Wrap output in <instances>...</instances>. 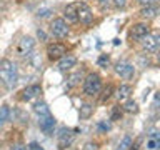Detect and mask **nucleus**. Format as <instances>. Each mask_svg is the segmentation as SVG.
Segmentation results:
<instances>
[{
	"instance_id": "f257e3e1",
	"label": "nucleus",
	"mask_w": 160,
	"mask_h": 150,
	"mask_svg": "<svg viewBox=\"0 0 160 150\" xmlns=\"http://www.w3.org/2000/svg\"><path fill=\"white\" fill-rule=\"evenodd\" d=\"M0 82H2L7 88H13L18 82L17 65L8 58L0 60Z\"/></svg>"
},
{
	"instance_id": "f03ea898",
	"label": "nucleus",
	"mask_w": 160,
	"mask_h": 150,
	"mask_svg": "<svg viewBox=\"0 0 160 150\" xmlns=\"http://www.w3.org/2000/svg\"><path fill=\"white\" fill-rule=\"evenodd\" d=\"M102 90V78L98 73H88L83 82V93L88 97H95Z\"/></svg>"
},
{
	"instance_id": "7ed1b4c3",
	"label": "nucleus",
	"mask_w": 160,
	"mask_h": 150,
	"mask_svg": "<svg viewBox=\"0 0 160 150\" xmlns=\"http://www.w3.org/2000/svg\"><path fill=\"white\" fill-rule=\"evenodd\" d=\"M50 32H52L55 37L63 38V37L68 35V25L63 18H53L52 25H50Z\"/></svg>"
},
{
	"instance_id": "20e7f679",
	"label": "nucleus",
	"mask_w": 160,
	"mask_h": 150,
	"mask_svg": "<svg viewBox=\"0 0 160 150\" xmlns=\"http://www.w3.org/2000/svg\"><path fill=\"white\" fill-rule=\"evenodd\" d=\"M77 20H80V23H85V25H88V23H92V20H93V13H92V10H90V7L87 3H77Z\"/></svg>"
},
{
	"instance_id": "39448f33",
	"label": "nucleus",
	"mask_w": 160,
	"mask_h": 150,
	"mask_svg": "<svg viewBox=\"0 0 160 150\" xmlns=\"http://www.w3.org/2000/svg\"><path fill=\"white\" fill-rule=\"evenodd\" d=\"M33 47H35V40L32 37H23L20 40L18 47H17V52L22 55V57H28V55L33 52Z\"/></svg>"
},
{
	"instance_id": "423d86ee",
	"label": "nucleus",
	"mask_w": 160,
	"mask_h": 150,
	"mask_svg": "<svg viewBox=\"0 0 160 150\" xmlns=\"http://www.w3.org/2000/svg\"><path fill=\"white\" fill-rule=\"evenodd\" d=\"M55 123H57V122H55V118H53L52 113L43 115V117H38V127L42 128L47 135H52V133H53Z\"/></svg>"
},
{
	"instance_id": "0eeeda50",
	"label": "nucleus",
	"mask_w": 160,
	"mask_h": 150,
	"mask_svg": "<svg viewBox=\"0 0 160 150\" xmlns=\"http://www.w3.org/2000/svg\"><path fill=\"white\" fill-rule=\"evenodd\" d=\"M65 53H67V48L62 43H50L47 47V55L50 60H60Z\"/></svg>"
},
{
	"instance_id": "6e6552de",
	"label": "nucleus",
	"mask_w": 160,
	"mask_h": 150,
	"mask_svg": "<svg viewBox=\"0 0 160 150\" xmlns=\"http://www.w3.org/2000/svg\"><path fill=\"white\" fill-rule=\"evenodd\" d=\"M115 72L123 78H132L133 73H135V68H133V65L128 63V62H118L115 65Z\"/></svg>"
},
{
	"instance_id": "1a4fd4ad",
	"label": "nucleus",
	"mask_w": 160,
	"mask_h": 150,
	"mask_svg": "<svg viewBox=\"0 0 160 150\" xmlns=\"http://www.w3.org/2000/svg\"><path fill=\"white\" fill-rule=\"evenodd\" d=\"M142 45L147 52H157V47H158V35L157 33H147L145 37L142 38Z\"/></svg>"
},
{
	"instance_id": "9d476101",
	"label": "nucleus",
	"mask_w": 160,
	"mask_h": 150,
	"mask_svg": "<svg viewBox=\"0 0 160 150\" xmlns=\"http://www.w3.org/2000/svg\"><path fill=\"white\" fill-rule=\"evenodd\" d=\"M40 93H42V87H40V85H30V87L22 90L20 98H22L23 102H28V100H32L33 97H37V95H40Z\"/></svg>"
},
{
	"instance_id": "9b49d317",
	"label": "nucleus",
	"mask_w": 160,
	"mask_h": 150,
	"mask_svg": "<svg viewBox=\"0 0 160 150\" xmlns=\"http://www.w3.org/2000/svg\"><path fill=\"white\" fill-rule=\"evenodd\" d=\"M72 142H73V133L68 132V130H65V128L60 130V133H58V148L63 150L65 147H68Z\"/></svg>"
},
{
	"instance_id": "f8f14e48",
	"label": "nucleus",
	"mask_w": 160,
	"mask_h": 150,
	"mask_svg": "<svg viewBox=\"0 0 160 150\" xmlns=\"http://www.w3.org/2000/svg\"><path fill=\"white\" fill-rule=\"evenodd\" d=\"M75 65H77V58H75L73 55H63L58 62V68L62 70V72H67V70L73 68Z\"/></svg>"
},
{
	"instance_id": "ddd939ff",
	"label": "nucleus",
	"mask_w": 160,
	"mask_h": 150,
	"mask_svg": "<svg viewBox=\"0 0 160 150\" xmlns=\"http://www.w3.org/2000/svg\"><path fill=\"white\" fill-rule=\"evenodd\" d=\"M147 33H148V25L147 23H135L132 27V35H133V38H137V40H142Z\"/></svg>"
},
{
	"instance_id": "4468645a",
	"label": "nucleus",
	"mask_w": 160,
	"mask_h": 150,
	"mask_svg": "<svg viewBox=\"0 0 160 150\" xmlns=\"http://www.w3.org/2000/svg\"><path fill=\"white\" fill-rule=\"evenodd\" d=\"M63 20H67V22L70 23H73V22H77V3H70L65 7L63 10Z\"/></svg>"
},
{
	"instance_id": "2eb2a0df",
	"label": "nucleus",
	"mask_w": 160,
	"mask_h": 150,
	"mask_svg": "<svg viewBox=\"0 0 160 150\" xmlns=\"http://www.w3.org/2000/svg\"><path fill=\"white\" fill-rule=\"evenodd\" d=\"M158 13V7L157 5H145V7L140 10V15H142L143 18H155Z\"/></svg>"
},
{
	"instance_id": "dca6fc26",
	"label": "nucleus",
	"mask_w": 160,
	"mask_h": 150,
	"mask_svg": "<svg viewBox=\"0 0 160 150\" xmlns=\"http://www.w3.org/2000/svg\"><path fill=\"white\" fill-rule=\"evenodd\" d=\"M92 113H93V105L92 103H83L82 107H80L78 110V115H80V118L82 120H87L92 117Z\"/></svg>"
},
{
	"instance_id": "f3484780",
	"label": "nucleus",
	"mask_w": 160,
	"mask_h": 150,
	"mask_svg": "<svg viewBox=\"0 0 160 150\" xmlns=\"http://www.w3.org/2000/svg\"><path fill=\"white\" fill-rule=\"evenodd\" d=\"M130 93H132V87H130V85H127V83L120 85V87L117 88V98H118V100L128 98V97H130Z\"/></svg>"
},
{
	"instance_id": "a211bd4d",
	"label": "nucleus",
	"mask_w": 160,
	"mask_h": 150,
	"mask_svg": "<svg viewBox=\"0 0 160 150\" xmlns=\"http://www.w3.org/2000/svg\"><path fill=\"white\" fill-rule=\"evenodd\" d=\"M33 112L38 115V117H43V115H48L50 113V108H48V105L45 103V102H37L33 105Z\"/></svg>"
},
{
	"instance_id": "6ab92c4d",
	"label": "nucleus",
	"mask_w": 160,
	"mask_h": 150,
	"mask_svg": "<svg viewBox=\"0 0 160 150\" xmlns=\"http://www.w3.org/2000/svg\"><path fill=\"white\" fill-rule=\"evenodd\" d=\"M123 110L127 113H137L138 112V103L135 102V100H127V102L123 103Z\"/></svg>"
},
{
	"instance_id": "aec40b11",
	"label": "nucleus",
	"mask_w": 160,
	"mask_h": 150,
	"mask_svg": "<svg viewBox=\"0 0 160 150\" xmlns=\"http://www.w3.org/2000/svg\"><path fill=\"white\" fill-rule=\"evenodd\" d=\"M8 117H10V108L7 107V105L0 107V125H3L5 122H7Z\"/></svg>"
},
{
	"instance_id": "412c9836",
	"label": "nucleus",
	"mask_w": 160,
	"mask_h": 150,
	"mask_svg": "<svg viewBox=\"0 0 160 150\" xmlns=\"http://www.w3.org/2000/svg\"><path fill=\"white\" fill-rule=\"evenodd\" d=\"M78 78H82V72H77V73L70 75V77H68V82H67V85H68V87H73V85H77V83L80 82Z\"/></svg>"
},
{
	"instance_id": "4be33fe9",
	"label": "nucleus",
	"mask_w": 160,
	"mask_h": 150,
	"mask_svg": "<svg viewBox=\"0 0 160 150\" xmlns=\"http://www.w3.org/2000/svg\"><path fill=\"white\" fill-rule=\"evenodd\" d=\"M130 145H132V138H130L128 135H125L122 138V142H120V145H118V150H128Z\"/></svg>"
},
{
	"instance_id": "5701e85b",
	"label": "nucleus",
	"mask_w": 160,
	"mask_h": 150,
	"mask_svg": "<svg viewBox=\"0 0 160 150\" xmlns=\"http://www.w3.org/2000/svg\"><path fill=\"white\" fill-rule=\"evenodd\" d=\"M108 63H110L108 55H100V57H98V65H100V67L107 68V67H108Z\"/></svg>"
},
{
	"instance_id": "b1692460",
	"label": "nucleus",
	"mask_w": 160,
	"mask_h": 150,
	"mask_svg": "<svg viewBox=\"0 0 160 150\" xmlns=\"http://www.w3.org/2000/svg\"><path fill=\"white\" fill-rule=\"evenodd\" d=\"M112 92H113V87H112V85H108V87L103 90V95H102V98H100V100H102V102H105V100H107L110 95H112Z\"/></svg>"
},
{
	"instance_id": "393cba45",
	"label": "nucleus",
	"mask_w": 160,
	"mask_h": 150,
	"mask_svg": "<svg viewBox=\"0 0 160 150\" xmlns=\"http://www.w3.org/2000/svg\"><path fill=\"white\" fill-rule=\"evenodd\" d=\"M158 138H150L148 140V143H147V147L150 148V150H155V148H158Z\"/></svg>"
},
{
	"instance_id": "a878e982",
	"label": "nucleus",
	"mask_w": 160,
	"mask_h": 150,
	"mask_svg": "<svg viewBox=\"0 0 160 150\" xmlns=\"http://www.w3.org/2000/svg\"><path fill=\"white\" fill-rule=\"evenodd\" d=\"M122 117V112H120V107H115L113 112H112V120H118Z\"/></svg>"
},
{
	"instance_id": "bb28decb",
	"label": "nucleus",
	"mask_w": 160,
	"mask_h": 150,
	"mask_svg": "<svg viewBox=\"0 0 160 150\" xmlns=\"http://www.w3.org/2000/svg\"><path fill=\"white\" fill-rule=\"evenodd\" d=\"M98 5H100V8H108L110 5H112V0H98Z\"/></svg>"
},
{
	"instance_id": "cd10ccee",
	"label": "nucleus",
	"mask_w": 160,
	"mask_h": 150,
	"mask_svg": "<svg viewBox=\"0 0 160 150\" xmlns=\"http://www.w3.org/2000/svg\"><path fill=\"white\" fill-rule=\"evenodd\" d=\"M112 3H113L117 8H123L125 5H127V0H112Z\"/></svg>"
},
{
	"instance_id": "c85d7f7f",
	"label": "nucleus",
	"mask_w": 160,
	"mask_h": 150,
	"mask_svg": "<svg viewBox=\"0 0 160 150\" xmlns=\"http://www.w3.org/2000/svg\"><path fill=\"white\" fill-rule=\"evenodd\" d=\"M28 150H43V148L40 147V145H38L37 142H32V143L28 145Z\"/></svg>"
},
{
	"instance_id": "c756f323",
	"label": "nucleus",
	"mask_w": 160,
	"mask_h": 150,
	"mask_svg": "<svg viewBox=\"0 0 160 150\" xmlns=\"http://www.w3.org/2000/svg\"><path fill=\"white\" fill-rule=\"evenodd\" d=\"M50 13V8H43V10H38V17H47Z\"/></svg>"
},
{
	"instance_id": "7c9ffc66",
	"label": "nucleus",
	"mask_w": 160,
	"mask_h": 150,
	"mask_svg": "<svg viewBox=\"0 0 160 150\" xmlns=\"http://www.w3.org/2000/svg\"><path fill=\"white\" fill-rule=\"evenodd\" d=\"M37 35H38V38L40 40H47V35H45V32H43V30H37Z\"/></svg>"
},
{
	"instance_id": "2f4dec72",
	"label": "nucleus",
	"mask_w": 160,
	"mask_h": 150,
	"mask_svg": "<svg viewBox=\"0 0 160 150\" xmlns=\"http://www.w3.org/2000/svg\"><path fill=\"white\" fill-rule=\"evenodd\" d=\"M153 2H155V0H138V3L143 5V7H145V5H152Z\"/></svg>"
},
{
	"instance_id": "473e14b6",
	"label": "nucleus",
	"mask_w": 160,
	"mask_h": 150,
	"mask_svg": "<svg viewBox=\"0 0 160 150\" xmlns=\"http://www.w3.org/2000/svg\"><path fill=\"white\" fill-rule=\"evenodd\" d=\"M12 150H25V147H23V145H20V143H17V145H13V147H12Z\"/></svg>"
},
{
	"instance_id": "72a5a7b5",
	"label": "nucleus",
	"mask_w": 160,
	"mask_h": 150,
	"mask_svg": "<svg viewBox=\"0 0 160 150\" xmlns=\"http://www.w3.org/2000/svg\"><path fill=\"white\" fill-rule=\"evenodd\" d=\"M85 150H97V147H95L93 143H87V147H85Z\"/></svg>"
},
{
	"instance_id": "f704fd0d",
	"label": "nucleus",
	"mask_w": 160,
	"mask_h": 150,
	"mask_svg": "<svg viewBox=\"0 0 160 150\" xmlns=\"http://www.w3.org/2000/svg\"><path fill=\"white\" fill-rule=\"evenodd\" d=\"M98 128L100 130H108V125L107 123H98Z\"/></svg>"
}]
</instances>
